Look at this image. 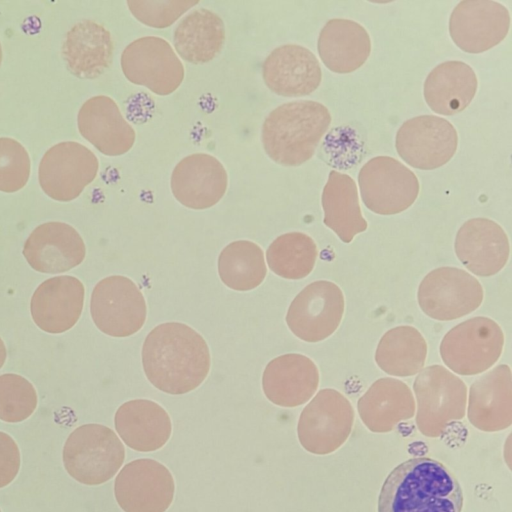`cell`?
<instances>
[{
	"label": "cell",
	"instance_id": "cell-26",
	"mask_svg": "<svg viewBox=\"0 0 512 512\" xmlns=\"http://www.w3.org/2000/svg\"><path fill=\"white\" fill-rule=\"evenodd\" d=\"M317 49L324 65L338 74L360 68L371 52L366 29L349 19H331L320 31Z\"/></svg>",
	"mask_w": 512,
	"mask_h": 512
},
{
	"label": "cell",
	"instance_id": "cell-27",
	"mask_svg": "<svg viewBox=\"0 0 512 512\" xmlns=\"http://www.w3.org/2000/svg\"><path fill=\"white\" fill-rule=\"evenodd\" d=\"M113 41L102 25L83 20L76 23L66 35L63 55L68 69L80 78H96L111 64Z\"/></svg>",
	"mask_w": 512,
	"mask_h": 512
},
{
	"label": "cell",
	"instance_id": "cell-39",
	"mask_svg": "<svg viewBox=\"0 0 512 512\" xmlns=\"http://www.w3.org/2000/svg\"><path fill=\"white\" fill-rule=\"evenodd\" d=\"M6 356H7L6 347H5V344L2 341V339L0 338V368L5 363Z\"/></svg>",
	"mask_w": 512,
	"mask_h": 512
},
{
	"label": "cell",
	"instance_id": "cell-1",
	"mask_svg": "<svg viewBox=\"0 0 512 512\" xmlns=\"http://www.w3.org/2000/svg\"><path fill=\"white\" fill-rule=\"evenodd\" d=\"M142 364L153 386L180 395L197 388L210 369V353L204 338L178 322L163 323L145 338Z\"/></svg>",
	"mask_w": 512,
	"mask_h": 512
},
{
	"label": "cell",
	"instance_id": "cell-10",
	"mask_svg": "<svg viewBox=\"0 0 512 512\" xmlns=\"http://www.w3.org/2000/svg\"><path fill=\"white\" fill-rule=\"evenodd\" d=\"M417 298L427 316L449 321L475 311L483 301V288L474 276L462 269L440 267L423 278Z\"/></svg>",
	"mask_w": 512,
	"mask_h": 512
},
{
	"label": "cell",
	"instance_id": "cell-17",
	"mask_svg": "<svg viewBox=\"0 0 512 512\" xmlns=\"http://www.w3.org/2000/svg\"><path fill=\"white\" fill-rule=\"evenodd\" d=\"M454 249L461 263L482 277L501 271L510 254L507 234L499 224L487 218L466 221L456 234Z\"/></svg>",
	"mask_w": 512,
	"mask_h": 512
},
{
	"label": "cell",
	"instance_id": "cell-18",
	"mask_svg": "<svg viewBox=\"0 0 512 512\" xmlns=\"http://www.w3.org/2000/svg\"><path fill=\"white\" fill-rule=\"evenodd\" d=\"M85 244L69 224L47 222L36 227L23 246L28 264L41 273H63L78 266L85 257Z\"/></svg>",
	"mask_w": 512,
	"mask_h": 512
},
{
	"label": "cell",
	"instance_id": "cell-31",
	"mask_svg": "<svg viewBox=\"0 0 512 512\" xmlns=\"http://www.w3.org/2000/svg\"><path fill=\"white\" fill-rule=\"evenodd\" d=\"M321 202L324 224L333 230L342 242L350 243L355 235L367 229L368 224L359 205L356 183L347 174L330 171Z\"/></svg>",
	"mask_w": 512,
	"mask_h": 512
},
{
	"label": "cell",
	"instance_id": "cell-22",
	"mask_svg": "<svg viewBox=\"0 0 512 512\" xmlns=\"http://www.w3.org/2000/svg\"><path fill=\"white\" fill-rule=\"evenodd\" d=\"M81 135L107 156H120L134 145L136 134L117 103L105 95L86 100L78 112Z\"/></svg>",
	"mask_w": 512,
	"mask_h": 512
},
{
	"label": "cell",
	"instance_id": "cell-28",
	"mask_svg": "<svg viewBox=\"0 0 512 512\" xmlns=\"http://www.w3.org/2000/svg\"><path fill=\"white\" fill-rule=\"evenodd\" d=\"M477 86L476 74L468 64L447 61L428 74L423 94L432 111L449 116L463 111L471 103Z\"/></svg>",
	"mask_w": 512,
	"mask_h": 512
},
{
	"label": "cell",
	"instance_id": "cell-4",
	"mask_svg": "<svg viewBox=\"0 0 512 512\" xmlns=\"http://www.w3.org/2000/svg\"><path fill=\"white\" fill-rule=\"evenodd\" d=\"M125 449L115 432L100 424L76 428L63 448V463L68 474L85 485L110 480L124 462Z\"/></svg>",
	"mask_w": 512,
	"mask_h": 512
},
{
	"label": "cell",
	"instance_id": "cell-16",
	"mask_svg": "<svg viewBox=\"0 0 512 512\" xmlns=\"http://www.w3.org/2000/svg\"><path fill=\"white\" fill-rule=\"evenodd\" d=\"M228 186V174L214 156L194 153L184 157L174 167L170 187L178 202L185 207L201 210L217 204Z\"/></svg>",
	"mask_w": 512,
	"mask_h": 512
},
{
	"label": "cell",
	"instance_id": "cell-13",
	"mask_svg": "<svg viewBox=\"0 0 512 512\" xmlns=\"http://www.w3.org/2000/svg\"><path fill=\"white\" fill-rule=\"evenodd\" d=\"M458 136L444 118L421 115L405 121L397 131L395 146L410 166L432 170L445 165L455 154Z\"/></svg>",
	"mask_w": 512,
	"mask_h": 512
},
{
	"label": "cell",
	"instance_id": "cell-30",
	"mask_svg": "<svg viewBox=\"0 0 512 512\" xmlns=\"http://www.w3.org/2000/svg\"><path fill=\"white\" fill-rule=\"evenodd\" d=\"M225 43V26L222 18L211 10L196 9L186 15L176 26L173 44L178 55L193 64H203L214 59Z\"/></svg>",
	"mask_w": 512,
	"mask_h": 512
},
{
	"label": "cell",
	"instance_id": "cell-40",
	"mask_svg": "<svg viewBox=\"0 0 512 512\" xmlns=\"http://www.w3.org/2000/svg\"><path fill=\"white\" fill-rule=\"evenodd\" d=\"M1 61H2V48H1V44H0V64H1Z\"/></svg>",
	"mask_w": 512,
	"mask_h": 512
},
{
	"label": "cell",
	"instance_id": "cell-5",
	"mask_svg": "<svg viewBox=\"0 0 512 512\" xmlns=\"http://www.w3.org/2000/svg\"><path fill=\"white\" fill-rule=\"evenodd\" d=\"M504 334L500 326L487 317H474L450 329L443 337L439 352L453 372L470 376L492 367L500 358Z\"/></svg>",
	"mask_w": 512,
	"mask_h": 512
},
{
	"label": "cell",
	"instance_id": "cell-32",
	"mask_svg": "<svg viewBox=\"0 0 512 512\" xmlns=\"http://www.w3.org/2000/svg\"><path fill=\"white\" fill-rule=\"evenodd\" d=\"M426 356L427 344L422 334L412 326H398L381 337L375 361L389 375L408 377L422 370Z\"/></svg>",
	"mask_w": 512,
	"mask_h": 512
},
{
	"label": "cell",
	"instance_id": "cell-20",
	"mask_svg": "<svg viewBox=\"0 0 512 512\" xmlns=\"http://www.w3.org/2000/svg\"><path fill=\"white\" fill-rule=\"evenodd\" d=\"M266 86L284 97L305 96L320 85L322 72L316 56L297 44H285L275 48L262 65Z\"/></svg>",
	"mask_w": 512,
	"mask_h": 512
},
{
	"label": "cell",
	"instance_id": "cell-21",
	"mask_svg": "<svg viewBox=\"0 0 512 512\" xmlns=\"http://www.w3.org/2000/svg\"><path fill=\"white\" fill-rule=\"evenodd\" d=\"M84 286L73 276H56L42 282L35 290L30 311L43 331L59 334L78 321L84 303Z\"/></svg>",
	"mask_w": 512,
	"mask_h": 512
},
{
	"label": "cell",
	"instance_id": "cell-3",
	"mask_svg": "<svg viewBox=\"0 0 512 512\" xmlns=\"http://www.w3.org/2000/svg\"><path fill=\"white\" fill-rule=\"evenodd\" d=\"M331 123L329 110L312 100L284 103L273 109L262 126L266 154L283 166H299L314 154Z\"/></svg>",
	"mask_w": 512,
	"mask_h": 512
},
{
	"label": "cell",
	"instance_id": "cell-41",
	"mask_svg": "<svg viewBox=\"0 0 512 512\" xmlns=\"http://www.w3.org/2000/svg\"><path fill=\"white\" fill-rule=\"evenodd\" d=\"M1 512V511H0Z\"/></svg>",
	"mask_w": 512,
	"mask_h": 512
},
{
	"label": "cell",
	"instance_id": "cell-7",
	"mask_svg": "<svg viewBox=\"0 0 512 512\" xmlns=\"http://www.w3.org/2000/svg\"><path fill=\"white\" fill-rule=\"evenodd\" d=\"M124 76L154 94L166 96L181 85L184 67L170 43L158 36L140 37L121 54Z\"/></svg>",
	"mask_w": 512,
	"mask_h": 512
},
{
	"label": "cell",
	"instance_id": "cell-15",
	"mask_svg": "<svg viewBox=\"0 0 512 512\" xmlns=\"http://www.w3.org/2000/svg\"><path fill=\"white\" fill-rule=\"evenodd\" d=\"M510 28L508 9L492 0H463L453 9L449 33L467 53H482L499 44Z\"/></svg>",
	"mask_w": 512,
	"mask_h": 512
},
{
	"label": "cell",
	"instance_id": "cell-34",
	"mask_svg": "<svg viewBox=\"0 0 512 512\" xmlns=\"http://www.w3.org/2000/svg\"><path fill=\"white\" fill-rule=\"evenodd\" d=\"M314 240L302 232L285 233L268 247L266 258L272 272L285 279H302L314 268L317 259Z\"/></svg>",
	"mask_w": 512,
	"mask_h": 512
},
{
	"label": "cell",
	"instance_id": "cell-8",
	"mask_svg": "<svg viewBox=\"0 0 512 512\" xmlns=\"http://www.w3.org/2000/svg\"><path fill=\"white\" fill-rule=\"evenodd\" d=\"M358 182L364 205L380 215L408 209L419 193V181L409 168L389 156H376L359 171Z\"/></svg>",
	"mask_w": 512,
	"mask_h": 512
},
{
	"label": "cell",
	"instance_id": "cell-25",
	"mask_svg": "<svg viewBox=\"0 0 512 512\" xmlns=\"http://www.w3.org/2000/svg\"><path fill=\"white\" fill-rule=\"evenodd\" d=\"M114 422L124 443L141 452L161 448L172 432L168 413L159 404L147 399L122 404L115 413Z\"/></svg>",
	"mask_w": 512,
	"mask_h": 512
},
{
	"label": "cell",
	"instance_id": "cell-12",
	"mask_svg": "<svg viewBox=\"0 0 512 512\" xmlns=\"http://www.w3.org/2000/svg\"><path fill=\"white\" fill-rule=\"evenodd\" d=\"M344 307L343 293L335 283L315 281L293 299L287 311L286 323L301 340L319 342L336 331Z\"/></svg>",
	"mask_w": 512,
	"mask_h": 512
},
{
	"label": "cell",
	"instance_id": "cell-23",
	"mask_svg": "<svg viewBox=\"0 0 512 512\" xmlns=\"http://www.w3.org/2000/svg\"><path fill=\"white\" fill-rule=\"evenodd\" d=\"M319 372L308 357L290 353L271 360L262 377L266 397L283 407H296L307 402L316 392Z\"/></svg>",
	"mask_w": 512,
	"mask_h": 512
},
{
	"label": "cell",
	"instance_id": "cell-9",
	"mask_svg": "<svg viewBox=\"0 0 512 512\" xmlns=\"http://www.w3.org/2000/svg\"><path fill=\"white\" fill-rule=\"evenodd\" d=\"M90 312L100 331L113 337H127L142 328L147 308L142 292L131 279L113 275L94 287Z\"/></svg>",
	"mask_w": 512,
	"mask_h": 512
},
{
	"label": "cell",
	"instance_id": "cell-36",
	"mask_svg": "<svg viewBox=\"0 0 512 512\" xmlns=\"http://www.w3.org/2000/svg\"><path fill=\"white\" fill-rule=\"evenodd\" d=\"M30 157L20 142L0 138V190L15 192L25 186L30 174Z\"/></svg>",
	"mask_w": 512,
	"mask_h": 512
},
{
	"label": "cell",
	"instance_id": "cell-2",
	"mask_svg": "<svg viewBox=\"0 0 512 512\" xmlns=\"http://www.w3.org/2000/svg\"><path fill=\"white\" fill-rule=\"evenodd\" d=\"M464 495L453 473L441 462L415 457L386 477L378 512H461Z\"/></svg>",
	"mask_w": 512,
	"mask_h": 512
},
{
	"label": "cell",
	"instance_id": "cell-11",
	"mask_svg": "<svg viewBox=\"0 0 512 512\" xmlns=\"http://www.w3.org/2000/svg\"><path fill=\"white\" fill-rule=\"evenodd\" d=\"M98 168V159L89 148L75 141L60 142L43 155L39 183L54 200L71 201L95 179Z\"/></svg>",
	"mask_w": 512,
	"mask_h": 512
},
{
	"label": "cell",
	"instance_id": "cell-24",
	"mask_svg": "<svg viewBox=\"0 0 512 512\" xmlns=\"http://www.w3.org/2000/svg\"><path fill=\"white\" fill-rule=\"evenodd\" d=\"M468 418L479 429L506 428L512 418V378L508 365L502 364L476 379L470 387Z\"/></svg>",
	"mask_w": 512,
	"mask_h": 512
},
{
	"label": "cell",
	"instance_id": "cell-6",
	"mask_svg": "<svg viewBox=\"0 0 512 512\" xmlns=\"http://www.w3.org/2000/svg\"><path fill=\"white\" fill-rule=\"evenodd\" d=\"M413 389L418 404L416 421L423 434L438 435L448 422L464 416L466 385L445 367L432 365L422 369Z\"/></svg>",
	"mask_w": 512,
	"mask_h": 512
},
{
	"label": "cell",
	"instance_id": "cell-38",
	"mask_svg": "<svg viewBox=\"0 0 512 512\" xmlns=\"http://www.w3.org/2000/svg\"><path fill=\"white\" fill-rule=\"evenodd\" d=\"M19 469V448L11 436L0 431V488L10 484Z\"/></svg>",
	"mask_w": 512,
	"mask_h": 512
},
{
	"label": "cell",
	"instance_id": "cell-37",
	"mask_svg": "<svg viewBox=\"0 0 512 512\" xmlns=\"http://www.w3.org/2000/svg\"><path fill=\"white\" fill-rule=\"evenodd\" d=\"M128 8L141 23L153 28H166L177 21L198 0H128Z\"/></svg>",
	"mask_w": 512,
	"mask_h": 512
},
{
	"label": "cell",
	"instance_id": "cell-29",
	"mask_svg": "<svg viewBox=\"0 0 512 512\" xmlns=\"http://www.w3.org/2000/svg\"><path fill=\"white\" fill-rule=\"evenodd\" d=\"M357 406L365 425L376 432L391 430L401 420L411 418L415 412L410 388L390 377L376 380L358 400Z\"/></svg>",
	"mask_w": 512,
	"mask_h": 512
},
{
	"label": "cell",
	"instance_id": "cell-35",
	"mask_svg": "<svg viewBox=\"0 0 512 512\" xmlns=\"http://www.w3.org/2000/svg\"><path fill=\"white\" fill-rule=\"evenodd\" d=\"M37 406L34 386L17 374L0 376V419L16 423L27 419Z\"/></svg>",
	"mask_w": 512,
	"mask_h": 512
},
{
	"label": "cell",
	"instance_id": "cell-19",
	"mask_svg": "<svg viewBox=\"0 0 512 512\" xmlns=\"http://www.w3.org/2000/svg\"><path fill=\"white\" fill-rule=\"evenodd\" d=\"M353 419L354 411L346 397L334 389H322L300 415V443L306 450L320 453L324 441H345Z\"/></svg>",
	"mask_w": 512,
	"mask_h": 512
},
{
	"label": "cell",
	"instance_id": "cell-33",
	"mask_svg": "<svg viewBox=\"0 0 512 512\" xmlns=\"http://www.w3.org/2000/svg\"><path fill=\"white\" fill-rule=\"evenodd\" d=\"M267 268L262 249L254 242L238 240L228 244L218 258V273L222 282L236 291L258 287Z\"/></svg>",
	"mask_w": 512,
	"mask_h": 512
},
{
	"label": "cell",
	"instance_id": "cell-14",
	"mask_svg": "<svg viewBox=\"0 0 512 512\" xmlns=\"http://www.w3.org/2000/svg\"><path fill=\"white\" fill-rule=\"evenodd\" d=\"M174 491L171 473L153 459L129 462L114 483L116 501L125 512H165L173 501Z\"/></svg>",
	"mask_w": 512,
	"mask_h": 512
}]
</instances>
